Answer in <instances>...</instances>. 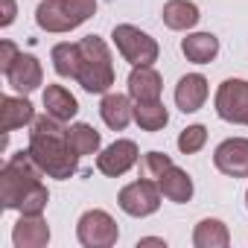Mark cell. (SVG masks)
Here are the masks:
<instances>
[{"mask_svg":"<svg viewBox=\"0 0 248 248\" xmlns=\"http://www.w3.org/2000/svg\"><path fill=\"white\" fill-rule=\"evenodd\" d=\"M30 152L38 161V167L44 170V175L50 178H70L79 170V155L70 149L67 143V129L62 126V120L44 114L35 117L32 132H30Z\"/></svg>","mask_w":248,"mask_h":248,"instance_id":"cell-1","label":"cell"},{"mask_svg":"<svg viewBox=\"0 0 248 248\" xmlns=\"http://www.w3.org/2000/svg\"><path fill=\"white\" fill-rule=\"evenodd\" d=\"M41 175L44 170L38 167V161L32 158V152L21 149L18 155H12L6 161V167L0 170V204L9 210H21L24 199L41 187Z\"/></svg>","mask_w":248,"mask_h":248,"instance_id":"cell-2","label":"cell"},{"mask_svg":"<svg viewBox=\"0 0 248 248\" xmlns=\"http://www.w3.org/2000/svg\"><path fill=\"white\" fill-rule=\"evenodd\" d=\"M79 76L76 82L88 91V93H105L114 85V64H111V53L108 44L99 35H85L79 41Z\"/></svg>","mask_w":248,"mask_h":248,"instance_id":"cell-3","label":"cell"},{"mask_svg":"<svg viewBox=\"0 0 248 248\" xmlns=\"http://www.w3.org/2000/svg\"><path fill=\"white\" fill-rule=\"evenodd\" d=\"M111 38L117 44V53L126 59L132 67L152 64L158 59V41L149 32H143V30H138L132 24H117L114 32H111Z\"/></svg>","mask_w":248,"mask_h":248,"instance_id":"cell-4","label":"cell"},{"mask_svg":"<svg viewBox=\"0 0 248 248\" xmlns=\"http://www.w3.org/2000/svg\"><path fill=\"white\" fill-rule=\"evenodd\" d=\"M213 105L225 123L248 126V82L245 79H225L216 91Z\"/></svg>","mask_w":248,"mask_h":248,"instance_id":"cell-5","label":"cell"},{"mask_svg":"<svg viewBox=\"0 0 248 248\" xmlns=\"http://www.w3.org/2000/svg\"><path fill=\"white\" fill-rule=\"evenodd\" d=\"M161 187L149 178H140V181H132L120 190L117 196V204L123 213H129V216H152L158 207H161Z\"/></svg>","mask_w":248,"mask_h":248,"instance_id":"cell-6","label":"cell"},{"mask_svg":"<svg viewBox=\"0 0 248 248\" xmlns=\"http://www.w3.org/2000/svg\"><path fill=\"white\" fill-rule=\"evenodd\" d=\"M76 236L85 248H111L120 236L117 222L105 210H88L76 222Z\"/></svg>","mask_w":248,"mask_h":248,"instance_id":"cell-7","label":"cell"},{"mask_svg":"<svg viewBox=\"0 0 248 248\" xmlns=\"http://www.w3.org/2000/svg\"><path fill=\"white\" fill-rule=\"evenodd\" d=\"M138 161H140V155H138L135 140H114L111 146H105L96 155V170L102 175H108V178H120V175H126Z\"/></svg>","mask_w":248,"mask_h":248,"instance_id":"cell-8","label":"cell"},{"mask_svg":"<svg viewBox=\"0 0 248 248\" xmlns=\"http://www.w3.org/2000/svg\"><path fill=\"white\" fill-rule=\"evenodd\" d=\"M213 164L222 175L248 178V138H228L216 146Z\"/></svg>","mask_w":248,"mask_h":248,"instance_id":"cell-9","label":"cell"},{"mask_svg":"<svg viewBox=\"0 0 248 248\" xmlns=\"http://www.w3.org/2000/svg\"><path fill=\"white\" fill-rule=\"evenodd\" d=\"M161 91H164V79L152 64L132 67V73H129V96L135 102H155V99H161Z\"/></svg>","mask_w":248,"mask_h":248,"instance_id":"cell-10","label":"cell"},{"mask_svg":"<svg viewBox=\"0 0 248 248\" xmlns=\"http://www.w3.org/2000/svg\"><path fill=\"white\" fill-rule=\"evenodd\" d=\"M6 79H9V85H12L18 93H32V91L44 82V70H41V64H38L35 56L21 53L18 62L12 64V70L6 73Z\"/></svg>","mask_w":248,"mask_h":248,"instance_id":"cell-11","label":"cell"},{"mask_svg":"<svg viewBox=\"0 0 248 248\" xmlns=\"http://www.w3.org/2000/svg\"><path fill=\"white\" fill-rule=\"evenodd\" d=\"M207 99V79L202 73H187L175 85V105L184 114H196Z\"/></svg>","mask_w":248,"mask_h":248,"instance_id":"cell-12","label":"cell"},{"mask_svg":"<svg viewBox=\"0 0 248 248\" xmlns=\"http://www.w3.org/2000/svg\"><path fill=\"white\" fill-rule=\"evenodd\" d=\"M35 123V108L30 99L24 96H3L0 99V129L6 135L21 129V126H32Z\"/></svg>","mask_w":248,"mask_h":248,"instance_id":"cell-13","label":"cell"},{"mask_svg":"<svg viewBox=\"0 0 248 248\" xmlns=\"http://www.w3.org/2000/svg\"><path fill=\"white\" fill-rule=\"evenodd\" d=\"M12 242L15 248H44L50 242V225L41 216H24L15 222L12 231Z\"/></svg>","mask_w":248,"mask_h":248,"instance_id":"cell-14","label":"cell"},{"mask_svg":"<svg viewBox=\"0 0 248 248\" xmlns=\"http://www.w3.org/2000/svg\"><path fill=\"white\" fill-rule=\"evenodd\" d=\"M99 114L105 120V126L114 129V132H123L132 123L135 117V108L129 102V96H123V93H105L102 102H99Z\"/></svg>","mask_w":248,"mask_h":248,"instance_id":"cell-15","label":"cell"},{"mask_svg":"<svg viewBox=\"0 0 248 248\" xmlns=\"http://www.w3.org/2000/svg\"><path fill=\"white\" fill-rule=\"evenodd\" d=\"M35 24L44 32H70V30H76V24L67 15L62 0H41L38 9H35Z\"/></svg>","mask_w":248,"mask_h":248,"instance_id":"cell-16","label":"cell"},{"mask_svg":"<svg viewBox=\"0 0 248 248\" xmlns=\"http://www.w3.org/2000/svg\"><path fill=\"white\" fill-rule=\"evenodd\" d=\"M181 53L193 64H210L219 56V38L213 32H193L181 41Z\"/></svg>","mask_w":248,"mask_h":248,"instance_id":"cell-17","label":"cell"},{"mask_svg":"<svg viewBox=\"0 0 248 248\" xmlns=\"http://www.w3.org/2000/svg\"><path fill=\"white\" fill-rule=\"evenodd\" d=\"M158 187H161L164 199H170V202H175V204H184V202L193 199V178H190L181 167H175V164L158 178Z\"/></svg>","mask_w":248,"mask_h":248,"instance_id":"cell-18","label":"cell"},{"mask_svg":"<svg viewBox=\"0 0 248 248\" xmlns=\"http://www.w3.org/2000/svg\"><path fill=\"white\" fill-rule=\"evenodd\" d=\"M44 108H47L50 117L67 123V120L76 117L79 102H76V96H73L64 85H47V91H44Z\"/></svg>","mask_w":248,"mask_h":248,"instance_id":"cell-19","label":"cell"},{"mask_svg":"<svg viewBox=\"0 0 248 248\" xmlns=\"http://www.w3.org/2000/svg\"><path fill=\"white\" fill-rule=\"evenodd\" d=\"M161 18H164V24L170 30L184 32V30H193L202 15H199V6L190 3V0H170L164 6V12H161Z\"/></svg>","mask_w":248,"mask_h":248,"instance_id":"cell-20","label":"cell"},{"mask_svg":"<svg viewBox=\"0 0 248 248\" xmlns=\"http://www.w3.org/2000/svg\"><path fill=\"white\" fill-rule=\"evenodd\" d=\"M231 233L225 228V222L219 219H202L193 231V245L196 248H228Z\"/></svg>","mask_w":248,"mask_h":248,"instance_id":"cell-21","label":"cell"},{"mask_svg":"<svg viewBox=\"0 0 248 248\" xmlns=\"http://www.w3.org/2000/svg\"><path fill=\"white\" fill-rule=\"evenodd\" d=\"M135 123L143 132H161L170 123V111L161 99L155 102H135Z\"/></svg>","mask_w":248,"mask_h":248,"instance_id":"cell-22","label":"cell"},{"mask_svg":"<svg viewBox=\"0 0 248 248\" xmlns=\"http://www.w3.org/2000/svg\"><path fill=\"white\" fill-rule=\"evenodd\" d=\"M67 143H70V149L79 158H85V155H96L99 152L102 138H99V132L93 126H88V123H76V126L67 129Z\"/></svg>","mask_w":248,"mask_h":248,"instance_id":"cell-23","label":"cell"},{"mask_svg":"<svg viewBox=\"0 0 248 248\" xmlns=\"http://www.w3.org/2000/svg\"><path fill=\"white\" fill-rule=\"evenodd\" d=\"M79 44H70V41H62L53 47V67L62 79H76L79 76Z\"/></svg>","mask_w":248,"mask_h":248,"instance_id":"cell-24","label":"cell"},{"mask_svg":"<svg viewBox=\"0 0 248 248\" xmlns=\"http://www.w3.org/2000/svg\"><path fill=\"white\" fill-rule=\"evenodd\" d=\"M170 167H172V158L164 155V152H146V155H140V175L149 178V181H158Z\"/></svg>","mask_w":248,"mask_h":248,"instance_id":"cell-25","label":"cell"},{"mask_svg":"<svg viewBox=\"0 0 248 248\" xmlns=\"http://www.w3.org/2000/svg\"><path fill=\"white\" fill-rule=\"evenodd\" d=\"M207 143V129L204 126H187L181 135H178V149L184 152V155H193V152H199L202 146Z\"/></svg>","mask_w":248,"mask_h":248,"instance_id":"cell-26","label":"cell"},{"mask_svg":"<svg viewBox=\"0 0 248 248\" xmlns=\"http://www.w3.org/2000/svg\"><path fill=\"white\" fill-rule=\"evenodd\" d=\"M62 3H64V9H67V15L73 18L76 27H82L96 12V0H62Z\"/></svg>","mask_w":248,"mask_h":248,"instance_id":"cell-27","label":"cell"},{"mask_svg":"<svg viewBox=\"0 0 248 248\" xmlns=\"http://www.w3.org/2000/svg\"><path fill=\"white\" fill-rule=\"evenodd\" d=\"M18 56H21V50L15 47V41H0V70H3V73L12 70V64L18 62Z\"/></svg>","mask_w":248,"mask_h":248,"instance_id":"cell-28","label":"cell"},{"mask_svg":"<svg viewBox=\"0 0 248 248\" xmlns=\"http://www.w3.org/2000/svg\"><path fill=\"white\" fill-rule=\"evenodd\" d=\"M18 9H15V0H3V18H0V27H9L15 21Z\"/></svg>","mask_w":248,"mask_h":248,"instance_id":"cell-29","label":"cell"},{"mask_svg":"<svg viewBox=\"0 0 248 248\" xmlns=\"http://www.w3.org/2000/svg\"><path fill=\"white\" fill-rule=\"evenodd\" d=\"M138 245H167V242H164L161 236H143V239H140Z\"/></svg>","mask_w":248,"mask_h":248,"instance_id":"cell-30","label":"cell"},{"mask_svg":"<svg viewBox=\"0 0 248 248\" xmlns=\"http://www.w3.org/2000/svg\"><path fill=\"white\" fill-rule=\"evenodd\" d=\"M245 207H248V193H245Z\"/></svg>","mask_w":248,"mask_h":248,"instance_id":"cell-31","label":"cell"}]
</instances>
